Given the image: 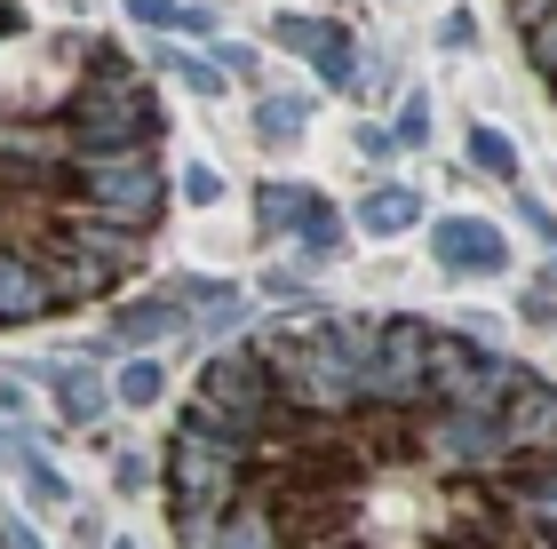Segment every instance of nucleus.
Masks as SVG:
<instances>
[{
	"instance_id": "nucleus-2",
	"label": "nucleus",
	"mask_w": 557,
	"mask_h": 549,
	"mask_svg": "<svg viewBox=\"0 0 557 549\" xmlns=\"http://www.w3.org/2000/svg\"><path fill=\"white\" fill-rule=\"evenodd\" d=\"M64 184L81 191L96 215L136 223V232H160V215H168V176H160V160H151V144H72Z\"/></svg>"
},
{
	"instance_id": "nucleus-35",
	"label": "nucleus",
	"mask_w": 557,
	"mask_h": 549,
	"mask_svg": "<svg viewBox=\"0 0 557 549\" xmlns=\"http://www.w3.org/2000/svg\"><path fill=\"white\" fill-rule=\"evenodd\" d=\"M534 287H542V295H557V255H549V271H542V279H534Z\"/></svg>"
},
{
	"instance_id": "nucleus-17",
	"label": "nucleus",
	"mask_w": 557,
	"mask_h": 549,
	"mask_svg": "<svg viewBox=\"0 0 557 549\" xmlns=\"http://www.w3.org/2000/svg\"><path fill=\"white\" fill-rule=\"evenodd\" d=\"M302 208H311V184H263V191H256V223H263V232H278V239H295Z\"/></svg>"
},
{
	"instance_id": "nucleus-33",
	"label": "nucleus",
	"mask_w": 557,
	"mask_h": 549,
	"mask_svg": "<svg viewBox=\"0 0 557 549\" xmlns=\"http://www.w3.org/2000/svg\"><path fill=\"white\" fill-rule=\"evenodd\" d=\"M359 152H367V160H391L398 136H391V128H359Z\"/></svg>"
},
{
	"instance_id": "nucleus-14",
	"label": "nucleus",
	"mask_w": 557,
	"mask_h": 549,
	"mask_svg": "<svg viewBox=\"0 0 557 549\" xmlns=\"http://www.w3.org/2000/svg\"><path fill=\"white\" fill-rule=\"evenodd\" d=\"M311 335H319L350 374H359V366L374 359V335H383V319H359V311H311Z\"/></svg>"
},
{
	"instance_id": "nucleus-1",
	"label": "nucleus",
	"mask_w": 557,
	"mask_h": 549,
	"mask_svg": "<svg viewBox=\"0 0 557 549\" xmlns=\"http://www.w3.org/2000/svg\"><path fill=\"white\" fill-rule=\"evenodd\" d=\"M160 486H168V510H175V541L208 549L215 517L232 510V494L247 486V454H232L223 438L191 431V422H175V438L160 454Z\"/></svg>"
},
{
	"instance_id": "nucleus-23",
	"label": "nucleus",
	"mask_w": 557,
	"mask_h": 549,
	"mask_svg": "<svg viewBox=\"0 0 557 549\" xmlns=\"http://www.w3.org/2000/svg\"><path fill=\"white\" fill-rule=\"evenodd\" d=\"M215 64H223V80H239V88H263V57H256V48H239V40H215Z\"/></svg>"
},
{
	"instance_id": "nucleus-10",
	"label": "nucleus",
	"mask_w": 557,
	"mask_h": 549,
	"mask_svg": "<svg viewBox=\"0 0 557 549\" xmlns=\"http://www.w3.org/2000/svg\"><path fill=\"white\" fill-rule=\"evenodd\" d=\"M57 311V295H48V271L24 239H0V327H33V319Z\"/></svg>"
},
{
	"instance_id": "nucleus-24",
	"label": "nucleus",
	"mask_w": 557,
	"mask_h": 549,
	"mask_svg": "<svg viewBox=\"0 0 557 549\" xmlns=\"http://www.w3.org/2000/svg\"><path fill=\"white\" fill-rule=\"evenodd\" d=\"M128 24H144V33H184V0H128Z\"/></svg>"
},
{
	"instance_id": "nucleus-8",
	"label": "nucleus",
	"mask_w": 557,
	"mask_h": 549,
	"mask_svg": "<svg viewBox=\"0 0 557 549\" xmlns=\"http://www.w3.org/2000/svg\"><path fill=\"white\" fill-rule=\"evenodd\" d=\"M494 422H502V446H510L518 462H542L557 446V383L549 374H525V383L494 407Z\"/></svg>"
},
{
	"instance_id": "nucleus-21",
	"label": "nucleus",
	"mask_w": 557,
	"mask_h": 549,
	"mask_svg": "<svg viewBox=\"0 0 557 549\" xmlns=\"http://www.w3.org/2000/svg\"><path fill=\"white\" fill-rule=\"evenodd\" d=\"M0 462H9V470H16V478H24V494H33V502H48V510H57V502H64V478H57V470H48V462L33 454V438H16V446H9V454H0Z\"/></svg>"
},
{
	"instance_id": "nucleus-7",
	"label": "nucleus",
	"mask_w": 557,
	"mask_h": 549,
	"mask_svg": "<svg viewBox=\"0 0 557 549\" xmlns=\"http://www.w3.org/2000/svg\"><path fill=\"white\" fill-rule=\"evenodd\" d=\"M430 255H438L446 279H502L510 271V239L478 215H438L430 223Z\"/></svg>"
},
{
	"instance_id": "nucleus-9",
	"label": "nucleus",
	"mask_w": 557,
	"mask_h": 549,
	"mask_svg": "<svg viewBox=\"0 0 557 549\" xmlns=\"http://www.w3.org/2000/svg\"><path fill=\"white\" fill-rule=\"evenodd\" d=\"M271 40L287 48V57L319 64V80H326V88H350V80H359V40H350L343 24H326V16H278V24H271Z\"/></svg>"
},
{
	"instance_id": "nucleus-26",
	"label": "nucleus",
	"mask_w": 557,
	"mask_h": 549,
	"mask_svg": "<svg viewBox=\"0 0 557 549\" xmlns=\"http://www.w3.org/2000/svg\"><path fill=\"white\" fill-rule=\"evenodd\" d=\"M175 191H184L191 208H215V199H223V176H215V167H184V184H175Z\"/></svg>"
},
{
	"instance_id": "nucleus-13",
	"label": "nucleus",
	"mask_w": 557,
	"mask_h": 549,
	"mask_svg": "<svg viewBox=\"0 0 557 549\" xmlns=\"http://www.w3.org/2000/svg\"><path fill=\"white\" fill-rule=\"evenodd\" d=\"M175 295H184V311H199L191 327H208V335H239L247 327V295L232 279H175Z\"/></svg>"
},
{
	"instance_id": "nucleus-18",
	"label": "nucleus",
	"mask_w": 557,
	"mask_h": 549,
	"mask_svg": "<svg viewBox=\"0 0 557 549\" xmlns=\"http://www.w3.org/2000/svg\"><path fill=\"white\" fill-rule=\"evenodd\" d=\"M168 398V366L160 359H128L112 374V407H160Z\"/></svg>"
},
{
	"instance_id": "nucleus-32",
	"label": "nucleus",
	"mask_w": 557,
	"mask_h": 549,
	"mask_svg": "<svg viewBox=\"0 0 557 549\" xmlns=\"http://www.w3.org/2000/svg\"><path fill=\"white\" fill-rule=\"evenodd\" d=\"M184 33H191V40H215V9H199V0H184Z\"/></svg>"
},
{
	"instance_id": "nucleus-22",
	"label": "nucleus",
	"mask_w": 557,
	"mask_h": 549,
	"mask_svg": "<svg viewBox=\"0 0 557 549\" xmlns=\"http://www.w3.org/2000/svg\"><path fill=\"white\" fill-rule=\"evenodd\" d=\"M518 33H525V64H534L542 80H557V9L534 16V24H518Z\"/></svg>"
},
{
	"instance_id": "nucleus-12",
	"label": "nucleus",
	"mask_w": 557,
	"mask_h": 549,
	"mask_svg": "<svg viewBox=\"0 0 557 549\" xmlns=\"http://www.w3.org/2000/svg\"><path fill=\"white\" fill-rule=\"evenodd\" d=\"M48 390H57V414L72 422V431H96V422L112 414V383H104L96 366H81V359L48 366Z\"/></svg>"
},
{
	"instance_id": "nucleus-20",
	"label": "nucleus",
	"mask_w": 557,
	"mask_h": 549,
	"mask_svg": "<svg viewBox=\"0 0 557 549\" xmlns=\"http://www.w3.org/2000/svg\"><path fill=\"white\" fill-rule=\"evenodd\" d=\"M302 120H311V96H263L256 104V136L263 144H295Z\"/></svg>"
},
{
	"instance_id": "nucleus-30",
	"label": "nucleus",
	"mask_w": 557,
	"mask_h": 549,
	"mask_svg": "<svg viewBox=\"0 0 557 549\" xmlns=\"http://www.w3.org/2000/svg\"><path fill=\"white\" fill-rule=\"evenodd\" d=\"M0 422L24 431V374H0Z\"/></svg>"
},
{
	"instance_id": "nucleus-29",
	"label": "nucleus",
	"mask_w": 557,
	"mask_h": 549,
	"mask_svg": "<svg viewBox=\"0 0 557 549\" xmlns=\"http://www.w3.org/2000/svg\"><path fill=\"white\" fill-rule=\"evenodd\" d=\"M144 478H151V462H144V454H112V486H120V494H136Z\"/></svg>"
},
{
	"instance_id": "nucleus-34",
	"label": "nucleus",
	"mask_w": 557,
	"mask_h": 549,
	"mask_svg": "<svg viewBox=\"0 0 557 549\" xmlns=\"http://www.w3.org/2000/svg\"><path fill=\"white\" fill-rule=\"evenodd\" d=\"M549 9H557V0H510V16H518V24H534V16H549Z\"/></svg>"
},
{
	"instance_id": "nucleus-15",
	"label": "nucleus",
	"mask_w": 557,
	"mask_h": 549,
	"mask_svg": "<svg viewBox=\"0 0 557 549\" xmlns=\"http://www.w3.org/2000/svg\"><path fill=\"white\" fill-rule=\"evenodd\" d=\"M414 223H422V191L414 184H374L359 199V232H374V239H398V232H414Z\"/></svg>"
},
{
	"instance_id": "nucleus-36",
	"label": "nucleus",
	"mask_w": 557,
	"mask_h": 549,
	"mask_svg": "<svg viewBox=\"0 0 557 549\" xmlns=\"http://www.w3.org/2000/svg\"><path fill=\"white\" fill-rule=\"evenodd\" d=\"M542 462H549V470H557V446H549V454H542Z\"/></svg>"
},
{
	"instance_id": "nucleus-16",
	"label": "nucleus",
	"mask_w": 557,
	"mask_h": 549,
	"mask_svg": "<svg viewBox=\"0 0 557 549\" xmlns=\"http://www.w3.org/2000/svg\"><path fill=\"white\" fill-rule=\"evenodd\" d=\"M151 72H175L191 96H223V88H232L215 57H184V48H168V40H151Z\"/></svg>"
},
{
	"instance_id": "nucleus-31",
	"label": "nucleus",
	"mask_w": 557,
	"mask_h": 549,
	"mask_svg": "<svg viewBox=\"0 0 557 549\" xmlns=\"http://www.w3.org/2000/svg\"><path fill=\"white\" fill-rule=\"evenodd\" d=\"M470 40H478V24H470L462 9H454V16L438 24V48H470Z\"/></svg>"
},
{
	"instance_id": "nucleus-6",
	"label": "nucleus",
	"mask_w": 557,
	"mask_h": 549,
	"mask_svg": "<svg viewBox=\"0 0 557 549\" xmlns=\"http://www.w3.org/2000/svg\"><path fill=\"white\" fill-rule=\"evenodd\" d=\"M422 351H430V319H383V335H374V359L359 366V398H367V407H398V414L430 407Z\"/></svg>"
},
{
	"instance_id": "nucleus-5",
	"label": "nucleus",
	"mask_w": 557,
	"mask_h": 549,
	"mask_svg": "<svg viewBox=\"0 0 557 549\" xmlns=\"http://www.w3.org/2000/svg\"><path fill=\"white\" fill-rule=\"evenodd\" d=\"M256 351H263L271 383H278V398H287L295 414H350V407H359V374L326 351L311 327H302V335H263Z\"/></svg>"
},
{
	"instance_id": "nucleus-19",
	"label": "nucleus",
	"mask_w": 557,
	"mask_h": 549,
	"mask_svg": "<svg viewBox=\"0 0 557 549\" xmlns=\"http://www.w3.org/2000/svg\"><path fill=\"white\" fill-rule=\"evenodd\" d=\"M462 160L478 167V176H494V184L518 176V152H510V136H502V128H470L462 136Z\"/></svg>"
},
{
	"instance_id": "nucleus-37",
	"label": "nucleus",
	"mask_w": 557,
	"mask_h": 549,
	"mask_svg": "<svg viewBox=\"0 0 557 549\" xmlns=\"http://www.w3.org/2000/svg\"><path fill=\"white\" fill-rule=\"evenodd\" d=\"M0 541H9V526H0Z\"/></svg>"
},
{
	"instance_id": "nucleus-3",
	"label": "nucleus",
	"mask_w": 557,
	"mask_h": 549,
	"mask_svg": "<svg viewBox=\"0 0 557 549\" xmlns=\"http://www.w3.org/2000/svg\"><path fill=\"white\" fill-rule=\"evenodd\" d=\"M414 462L430 470V478H446V486H454V478L494 486L518 454L502 446L494 407H454V398H430V407H414Z\"/></svg>"
},
{
	"instance_id": "nucleus-27",
	"label": "nucleus",
	"mask_w": 557,
	"mask_h": 549,
	"mask_svg": "<svg viewBox=\"0 0 557 549\" xmlns=\"http://www.w3.org/2000/svg\"><path fill=\"white\" fill-rule=\"evenodd\" d=\"M518 327H557V295L525 287V295H518Z\"/></svg>"
},
{
	"instance_id": "nucleus-11",
	"label": "nucleus",
	"mask_w": 557,
	"mask_h": 549,
	"mask_svg": "<svg viewBox=\"0 0 557 549\" xmlns=\"http://www.w3.org/2000/svg\"><path fill=\"white\" fill-rule=\"evenodd\" d=\"M175 335H191L184 295H175V287H160V295H136V303L112 319V342H120V351H144V342H175Z\"/></svg>"
},
{
	"instance_id": "nucleus-28",
	"label": "nucleus",
	"mask_w": 557,
	"mask_h": 549,
	"mask_svg": "<svg viewBox=\"0 0 557 549\" xmlns=\"http://www.w3.org/2000/svg\"><path fill=\"white\" fill-rule=\"evenodd\" d=\"M518 215H525V232H534V239H549V247H557V215L542 208V199H534V191H525V199H518Z\"/></svg>"
},
{
	"instance_id": "nucleus-25",
	"label": "nucleus",
	"mask_w": 557,
	"mask_h": 549,
	"mask_svg": "<svg viewBox=\"0 0 557 549\" xmlns=\"http://www.w3.org/2000/svg\"><path fill=\"white\" fill-rule=\"evenodd\" d=\"M391 136H398V144H422V136H430V96H422V88H407V104H398Z\"/></svg>"
},
{
	"instance_id": "nucleus-4",
	"label": "nucleus",
	"mask_w": 557,
	"mask_h": 549,
	"mask_svg": "<svg viewBox=\"0 0 557 549\" xmlns=\"http://www.w3.org/2000/svg\"><path fill=\"white\" fill-rule=\"evenodd\" d=\"M64 128L72 144H160L168 120L136 72H81L64 96Z\"/></svg>"
}]
</instances>
